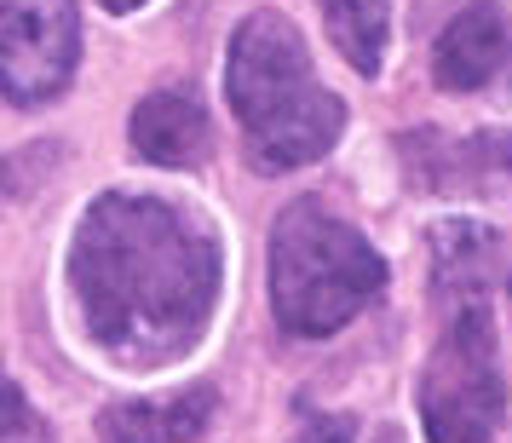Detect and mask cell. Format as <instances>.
I'll use <instances>...</instances> for the list:
<instances>
[{
    "label": "cell",
    "mask_w": 512,
    "mask_h": 443,
    "mask_svg": "<svg viewBox=\"0 0 512 443\" xmlns=\"http://www.w3.org/2000/svg\"><path fill=\"white\" fill-rule=\"evenodd\" d=\"M294 443H351V426L346 420H311Z\"/></svg>",
    "instance_id": "8fae6325"
},
{
    "label": "cell",
    "mask_w": 512,
    "mask_h": 443,
    "mask_svg": "<svg viewBox=\"0 0 512 443\" xmlns=\"http://www.w3.org/2000/svg\"><path fill=\"white\" fill-rule=\"evenodd\" d=\"M432 265H438L443 300L484 294L489 271H495V231L472 225V219H443V225H432Z\"/></svg>",
    "instance_id": "9c48e42d"
},
{
    "label": "cell",
    "mask_w": 512,
    "mask_h": 443,
    "mask_svg": "<svg viewBox=\"0 0 512 443\" xmlns=\"http://www.w3.org/2000/svg\"><path fill=\"white\" fill-rule=\"evenodd\" d=\"M81 64L75 0H0V81L12 104H47Z\"/></svg>",
    "instance_id": "5b68a950"
},
{
    "label": "cell",
    "mask_w": 512,
    "mask_h": 443,
    "mask_svg": "<svg viewBox=\"0 0 512 443\" xmlns=\"http://www.w3.org/2000/svg\"><path fill=\"white\" fill-rule=\"evenodd\" d=\"M219 231L185 202L110 190L70 242L75 317L104 357L156 369L185 357L219 300Z\"/></svg>",
    "instance_id": "6da1fadb"
},
{
    "label": "cell",
    "mask_w": 512,
    "mask_h": 443,
    "mask_svg": "<svg viewBox=\"0 0 512 443\" xmlns=\"http://www.w3.org/2000/svg\"><path fill=\"white\" fill-rule=\"evenodd\" d=\"M323 6L328 41L340 47L357 75H380L386 64V35H392V6L386 0H317Z\"/></svg>",
    "instance_id": "30bf717a"
},
{
    "label": "cell",
    "mask_w": 512,
    "mask_h": 443,
    "mask_svg": "<svg viewBox=\"0 0 512 443\" xmlns=\"http://www.w3.org/2000/svg\"><path fill=\"white\" fill-rule=\"evenodd\" d=\"M110 12H133V6H144V0H104Z\"/></svg>",
    "instance_id": "7c38bea8"
},
{
    "label": "cell",
    "mask_w": 512,
    "mask_h": 443,
    "mask_svg": "<svg viewBox=\"0 0 512 443\" xmlns=\"http://www.w3.org/2000/svg\"><path fill=\"white\" fill-rule=\"evenodd\" d=\"M507 409L501 357H495V317L484 294H455L449 323L420 374V420L432 443H489Z\"/></svg>",
    "instance_id": "277c9868"
},
{
    "label": "cell",
    "mask_w": 512,
    "mask_h": 443,
    "mask_svg": "<svg viewBox=\"0 0 512 443\" xmlns=\"http://www.w3.org/2000/svg\"><path fill=\"white\" fill-rule=\"evenodd\" d=\"M380 288H386V259L374 254L357 225L328 213L323 202L282 208L271 231V311L288 334L323 340L357 311H369Z\"/></svg>",
    "instance_id": "3957f363"
},
{
    "label": "cell",
    "mask_w": 512,
    "mask_h": 443,
    "mask_svg": "<svg viewBox=\"0 0 512 443\" xmlns=\"http://www.w3.org/2000/svg\"><path fill=\"white\" fill-rule=\"evenodd\" d=\"M213 415V386H190L156 403H110L98 415L104 443H190Z\"/></svg>",
    "instance_id": "ba28073f"
},
{
    "label": "cell",
    "mask_w": 512,
    "mask_h": 443,
    "mask_svg": "<svg viewBox=\"0 0 512 443\" xmlns=\"http://www.w3.org/2000/svg\"><path fill=\"white\" fill-rule=\"evenodd\" d=\"M512 70V24L495 0H472L461 18H449L432 47V81L443 93H478Z\"/></svg>",
    "instance_id": "8992f818"
},
{
    "label": "cell",
    "mask_w": 512,
    "mask_h": 443,
    "mask_svg": "<svg viewBox=\"0 0 512 443\" xmlns=\"http://www.w3.org/2000/svg\"><path fill=\"white\" fill-rule=\"evenodd\" d=\"M225 93L248 144V162L259 173H294L328 156L334 139L346 133V104L317 81L305 35L271 6L248 12L231 35Z\"/></svg>",
    "instance_id": "7a4b0ae2"
},
{
    "label": "cell",
    "mask_w": 512,
    "mask_h": 443,
    "mask_svg": "<svg viewBox=\"0 0 512 443\" xmlns=\"http://www.w3.org/2000/svg\"><path fill=\"white\" fill-rule=\"evenodd\" d=\"M133 150L162 167H190L208 150V110L190 87H167L150 93L133 110Z\"/></svg>",
    "instance_id": "52a82bcc"
}]
</instances>
